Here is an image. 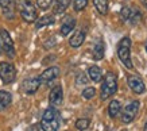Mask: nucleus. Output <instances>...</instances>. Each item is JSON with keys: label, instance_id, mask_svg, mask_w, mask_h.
I'll return each instance as SVG.
<instances>
[{"label": "nucleus", "instance_id": "obj_33", "mask_svg": "<svg viewBox=\"0 0 147 131\" xmlns=\"http://www.w3.org/2000/svg\"><path fill=\"white\" fill-rule=\"evenodd\" d=\"M0 50H1V45H0Z\"/></svg>", "mask_w": 147, "mask_h": 131}, {"label": "nucleus", "instance_id": "obj_1", "mask_svg": "<svg viewBox=\"0 0 147 131\" xmlns=\"http://www.w3.org/2000/svg\"><path fill=\"white\" fill-rule=\"evenodd\" d=\"M59 127V113L55 108H47L40 120L42 131H58Z\"/></svg>", "mask_w": 147, "mask_h": 131}, {"label": "nucleus", "instance_id": "obj_3", "mask_svg": "<svg viewBox=\"0 0 147 131\" xmlns=\"http://www.w3.org/2000/svg\"><path fill=\"white\" fill-rule=\"evenodd\" d=\"M129 49H131V39L129 38H123L119 45H117V57L121 61L127 69H132V61H131V55H129Z\"/></svg>", "mask_w": 147, "mask_h": 131}, {"label": "nucleus", "instance_id": "obj_12", "mask_svg": "<svg viewBox=\"0 0 147 131\" xmlns=\"http://www.w3.org/2000/svg\"><path fill=\"white\" fill-rule=\"evenodd\" d=\"M74 26H76V20L71 18V16H66V18L63 19L62 26H61V35L66 36L70 31H73Z\"/></svg>", "mask_w": 147, "mask_h": 131}, {"label": "nucleus", "instance_id": "obj_9", "mask_svg": "<svg viewBox=\"0 0 147 131\" xmlns=\"http://www.w3.org/2000/svg\"><path fill=\"white\" fill-rule=\"evenodd\" d=\"M62 100H63L62 86H61V85H55L53 89H51V92H50V95H49L50 104H51L53 107H57V105H59V104L62 103Z\"/></svg>", "mask_w": 147, "mask_h": 131}, {"label": "nucleus", "instance_id": "obj_20", "mask_svg": "<svg viewBox=\"0 0 147 131\" xmlns=\"http://www.w3.org/2000/svg\"><path fill=\"white\" fill-rule=\"evenodd\" d=\"M104 57V43L101 41H97L93 47V58L101 59Z\"/></svg>", "mask_w": 147, "mask_h": 131}, {"label": "nucleus", "instance_id": "obj_21", "mask_svg": "<svg viewBox=\"0 0 147 131\" xmlns=\"http://www.w3.org/2000/svg\"><path fill=\"white\" fill-rule=\"evenodd\" d=\"M13 3H15V0H0V7L3 8L4 14H7L8 11H12Z\"/></svg>", "mask_w": 147, "mask_h": 131}, {"label": "nucleus", "instance_id": "obj_2", "mask_svg": "<svg viewBox=\"0 0 147 131\" xmlns=\"http://www.w3.org/2000/svg\"><path fill=\"white\" fill-rule=\"evenodd\" d=\"M117 90V78L113 73H107L104 76L101 85V92H100V97L101 100H107L109 96L115 95Z\"/></svg>", "mask_w": 147, "mask_h": 131}, {"label": "nucleus", "instance_id": "obj_11", "mask_svg": "<svg viewBox=\"0 0 147 131\" xmlns=\"http://www.w3.org/2000/svg\"><path fill=\"white\" fill-rule=\"evenodd\" d=\"M58 74H59V68H57V66H51V68L46 69L45 72L40 74L39 81H40V82H45V84H47V82L53 81L54 78H57Z\"/></svg>", "mask_w": 147, "mask_h": 131}, {"label": "nucleus", "instance_id": "obj_22", "mask_svg": "<svg viewBox=\"0 0 147 131\" xmlns=\"http://www.w3.org/2000/svg\"><path fill=\"white\" fill-rule=\"evenodd\" d=\"M142 19V14L139 12L138 9L135 8V9H131V15H129V22H131V24H136V23L139 22Z\"/></svg>", "mask_w": 147, "mask_h": 131}, {"label": "nucleus", "instance_id": "obj_7", "mask_svg": "<svg viewBox=\"0 0 147 131\" xmlns=\"http://www.w3.org/2000/svg\"><path fill=\"white\" fill-rule=\"evenodd\" d=\"M139 105H140V103H139L138 100H135L132 103H129L127 107H124V109L121 111V122L123 123L132 122L139 111Z\"/></svg>", "mask_w": 147, "mask_h": 131}, {"label": "nucleus", "instance_id": "obj_16", "mask_svg": "<svg viewBox=\"0 0 147 131\" xmlns=\"http://www.w3.org/2000/svg\"><path fill=\"white\" fill-rule=\"evenodd\" d=\"M55 22V19H54L53 15H45V16H42L40 19H38L35 22V27L36 28H42L45 27V26H50V24H53Z\"/></svg>", "mask_w": 147, "mask_h": 131}, {"label": "nucleus", "instance_id": "obj_15", "mask_svg": "<svg viewBox=\"0 0 147 131\" xmlns=\"http://www.w3.org/2000/svg\"><path fill=\"white\" fill-rule=\"evenodd\" d=\"M88 73H89V78L92 80V81H94V82L101 81L102 73H101V69L98 68V66H96V65L90 66L89 70H88Z\"/></svg>", "mask_w": 147, "mask_h": 131}, {"label": "nucleus", "instance_id": "obj_18", "mask_svg": "<svg viewBox=\"0 0 147 131\" xmlns=\"http://www.w3.org/2000/svg\"><path fill=\"white\" fill-rule=\"evenodd\" d=\"M11 100H12L11 93L5 92V90H0V111L3 108H5L7 105H9V104H11Z\"/></svg>", "mask_w": 147, "mask_h": 131}, {"label": "nucleus", "instance_id": "obj_5", "mask_svg": "<svg viewBox=\"0 0 147 131\" xmlns=\"http://www.w3.org/2000/svg\"><path fill=\"white\" fill-rule=\"evenodd\" d=\"M0 78L4 84H11L16 78V69L12 63L0 62Z\"/></svg>", "mask_w": 147, "mask_h": 131}, {"label": "nucleus", "instance_id": "obj_17", "mask_svg": "<svg viewBox=\"0 0 147 131\" xmlns=\"http://www.w3.org/2000/svg\"><path fill=\"white\" fill-rule=\"evenodd\" d=\"M121 111V104L117 101V100H113V101H111V104H109V107H108V113H109V116L113 119V117H116L117 115H119V112Z\"/></svg>", "mask_w": 147, "mask_h": 131}, {"label": "nucleus", "instance_id": "obj_8", "mask_svg": "<svg viewBox=\"0 0 147 131\" xmlns=\"http://www.w3.org/2000/svg\"><path fill=\"white\" fill-rule=\"evenodd\" d=\"M128 85L129 88L134 90L135 93H143L144 90H146V85H144V82H143V80L140 78V77L135 76V74H131V76H128Z\"/></svg>", "mask_w": 147, "mask_h": 131}, {"label": "nucleus", "instance_id": "obj_14", "mask_svg": "<svg viewBox=\"0 0 147 131\" xmlns=\"http://www.w3.org/2000/svg\"><path fill=\"white\" fill-rule=\"evenodd\" d=\"M70 1L71 0H57L55 4H54V14L55 15H59V14H63L65 9L70 5Z\"/></svg>", "mask_w": 147, "mask_h": 131}, {"label": "nucleus", "instance_id": "obj_27", "mask_svg": "<svg viewBox=\"0 0 147 131\" xmlns=\"http://www.w3.org/2000/svg\"><path fill=\"white\" fill-rule=\"evenodd\" d=\"M36 5L40 9H46L51 5V0H36Z\"/></svg>", "mask_w": 147, "mask_h": 131}, {"label": "nucleus", "instance_id": "obj_19", "mask_svg": "<svg viewBox=\"0 0 147 131\" xmlns=\"http://www.w3.org/2000/svg\"><path fill=\"white\" fill-rule=\"evenodd\" d=\"M93 4L98 14L107 15L108 12V0H93Z\"/></svg>", "mask_w": 147, "mask_h": 131}, {"label": "nucleus", "instance_id": "obj_10", "mask_svg": "<svg viewBox=\"0 0 147 131\" xmlns=\"http://www.w3.org/2000/svg\"><path fill=\"white\" fill-rule=\"evenodd\" d=\"M39 85H40L39 78H27V80L23 81L22 89L24 90L26 93H28V95H32V93H35L36 90H38Z\"/></svg>", "mask_w": 147, "mask_h": 131}, {"label": "nucleus", "instance_id": "obj_26", "mask_svg": "<svg viewBox=\"0 0 147 131\" xmlns=\"http://www.w3.org/2000/svg\"><path fill=\"white\" fill-rule=\"evenodd\" d=\"M94 95H96V89H94V88H92V86H89V88L84 89V92H82L84 99H92Z\"/></svg>", "mask_w": 147, "mask_h": 131}, {"label": "nucleus", "instance_id": "obj_25", "mask_svg": "<svg viewBox=\"0 0 147 131\" xmlns=\"http://www.w3.org/2000/svg\"><path fill=\"white\" fill-rule=\"evenodd\" d=\"M88 5V0H74V9L76 11H82Z\"/></svg>", "mask_w": 147, "mask_h": 131}, {"label": "nucleus", "instance_id": "obj_31", "mask_svg": "<svg viewBox=\"0 0 147 131\" xmlns=\"http://www.w3.org/2000/svg\"><path fill=\"white\" fill-rule=\"evenodd\" d=\"M143 131H147V122H146V124H144V128H143Z\"/></svg>", "mask_w": 147, "mask_h": 131}, {"label": "nucleus", "instance_id": "obj_23", "mask_svg": "<svg viewBox=\"0 0 147 131\" xmlns=\"http://www.w3.org/2000/svg\"><path fill=\"white\" fill-rule=\"evenodd\" d=\"M89 124H90L89 119H78V120L76 122V128L77 130H80V131H84L89 127Z\"/></svg>", "mask_w": 147, "mask_h": 131}, {"label": "nucleus", "instance_id": "obj_4", "mask_svg": "<svg viewBox=\"0 0 147 131\" xmlns=\"http://www.w3.org/2000/svg\"><path fill=\"white\" fill-rule=\"evenodd\" d=\"M20 15L24 22L27 23H32L36 20V16H38V12H36L35 5L32 4L30 0H22L20 1Z\"/></svg>", "mask_w": 147, "mask_h": 131}, {"label": "nucleus", "instance_id": "obj_32", "mask_svg": "<svg viewBox=\"0 0 147 131\" xmlns=\"http://www.w3.org/2000/svg\"><path fill=\"white\" fill-rule=\"evenodd\" d=\"M146 50H147V42H146Z\"/></svg>", "mask_w": 147, "mask_h": 131}, {"label": "nucleus", "instance_id": "obj_30", "mask_svg": "<svg viewBox=\"0 0 147 131\" xmlns=\"http://www.w3.org/2000/svg\"><path fill=\"white\" fill-rule=\"evenodd\" d=\"M140 1H142V3H143V5H144V7H146V8H147V0H140Z\"/></svg>", "mask_w": 147, "mask_h": 131}, {"label": "nucleus", "instance_id": "obj_28", "mask_svg": "<svg viewBox=\"0 0 147 131\" xmlns=\"http://www.w3.org/2000/svg\"><path fill=\"white\" fill-rule=\"evenodd\" d=\"M77 84H78V85H80V84H86V81H88V80H86V77H85V74H78V76H77Z\"/></svg>", "mask_w": 147, "mask_h": 131}, {"label": "nucleus", "instance_id": "obj_13", "mask_svg": "<svg viewBox=\"0 0 147 131\" xmlns=\"http://www.w3.org/2000/svg\"><path fill=\"white\" fill-rule=\"evenodd\" d=\"M84 41H85V32L84 31H76L73 35H71L69 43H70L71 47H80V46L84 43Z\"/></svg>", "mask_w": 147, "mask_h": 131}, {"label": "nucleus", "instance_id": "obj_29", "mask_svg": "<svg viewBox=\"0 0 147 131\" xmlns=\"http://www.w3.org/2000/svg\"><path fill=\"white\" fill-rule=\"evenodd\" d=\"M28 131H42V128H40V126H32L28 128Z\"/></svg>", "mask_w": 147, "mask_h": 131}, {"label": "nucleus", "instance_id": "obj_24", "mask_svg": "<svg viewBox=\"0 0 147 131\" xmlns=\"http://www.w3.org/2000/svg\"><path fill=\"white\" fill-rule=\"evenodd\" d=\"M129 15H131V8H129V7H123V8L120 9L119 16H120L121 22H127V20L129 19Z\"/></svg>", "mask_w": 147, "mask_h": 131}, {"label": "nucleus", "instance_id": "obj_6", "mask_svg": "<svg viewBox=\"0 0 147 131\" xmlns=\"http://www.w3.org/2000/svg\"><path fill=\"white\" fill-rule=\"evenodd\" d=\"M0 45L3 47V50L5 51V54L8 57H15V47H13L12 38L9 35V32L7 30H1L0 31Z\"/></svg>", "mask_w": 147, "mask_h": 131}]
</instances>
